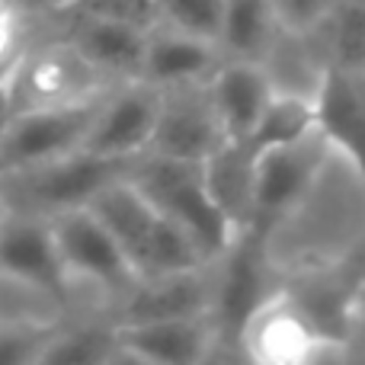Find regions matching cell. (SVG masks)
I'll return each instance as SVG.
<instances>
[{"mask_svg": "<svg viewBox=\"0 0 365 365\" xmlns=\"http://www.w3.org/2000/svg\"><path fill=\"white\" fill-rule=\"evenodd\" d=\"M87 208L106 225V231L122 247L138 279L199 269L212 263L192 234L173 218H167L164 212H158L145 199V192L128 180V173L100 189Z\"/></svg>", "mask_w": 365, "mask_h": 365, "instance_id": "1", "label": "cell"}, {"mask_svg": "<svg viewBox=\"0 0 365 365\" xmlns=\"http://www.w3.org/2000/svg\"><path fill=\"white\" fill-rule=\"evenodd\" d=\"M128 180L145 192V199L158 212L186 227L208 259H218L237 234L225 218V212L215 205L205 177H202V164L195 160H173L145 151L132 160Z\"/></svg>", "mask_w": 365, "mask_h": 365, "instance_id": "2", "label": "cell"}, {"mask_svg": "<svg viewBox=\"0 0 365 365\" xmlns=\"http://www.w3.org/2000/svg\"><path fill=\"white\" fill-rule=\"evenodd\" d=\"M132 160L100 158V154H90L81 148V151L64 154L58 160L0 173V199L13 212L51 218V215H61L68 208L90 205L100 189L125 177Z\"/></svg>", "mask_w": 365, "mask_h": 365, "instance_id": "3", "label": "cell"}, {"mask_svg": "<svg viewBox=\"0 0 365 365\" xmlns=\"http://www.w3.org/2000/svg\"><path fill=\"white\" fill-rule=\"evenodd\" d=\"M334 148L317 128L314 135L295 141V145L269 148L257 154V170H253V218L250 231L269 237V231L292 215L304 202V195L314 189L327 158Z\"/></svg>", "mask_w": 365, "mask_h": 365, "instance_id": "4", "label": "cell"}, {"mask_svg": "<svg viewBox=\"0 0 365 365\" xmlns=\"http://www.w3.org/2000/svg\"><path fill=\"white\" fill-rule=\"evenodd\" d=\"M103 96L106 93L81 103H64V106H36L13 113L0 138V173L23 170V167H36L81 151L100 113Z\"/></svg>", "mask_w": 365, "mask_h": 365, "instance_id": "5", "label": "cell"}, {"mask_svg": "<svg viewBox=\"0 0 365 365\" xmlns=\"http://www.w3.org/2000/svg\"><path fill=\"white\" fill-rule=\"evenodd\" d=\"M109 81L74 48V42H51L26 48L10 77L13 113L36 106H64L106 93Z\"/></svg>", "mask_w": 365, "mask_h": 365, "instance_id": "6", "label": "cell"}, {"mask_svg": "<svg viewBox=\"0 0 365 365\" xmlns=\"http://www.w3.org/2000/svg\"><path fill=\"white\" fill-rule=\"evenodd\" d=\"M48 221L55 231L64 272L71 279V289L77 282H87L100 292H109V295H128V289L138 282V272L132 269L128 257L106 231V225L87 205L51 215Z\"/></svg>", "mask_w": 365, "mask_h": 365, "instance_id": "7", "label": "cell"}, {"mask_svg": "<svg viewBox=\"0 0 365 365\" xmlns=\"http://www.w3.org/2000/svg\"><path fill=\"white\" fill-rule=\"evenodd\" d=\"M218 259H225V269L212 285L208 321L215 327V340L237 343L247 317L276 292L269 282L266 237L244 227L234 234V240Z\"/></svg>", "mask_w": 365, "mask_h": 365, "instance_id": "8", "label": "cell"}, {"mask_svg": "<svg viewBox=\"0 0 365 365\" xmlns=\"http://www.w3.org/2000/svg\"><path fill=\"white\" fill-rule=\"evenodd\" d=\"M240 346L250 359L269 365H295L321 359L324 346H334L330 334L311 317V311L298 302V295L276 289L240 330Z\"/></svg>", "mask_w": 365, "mask_h": 365, "instance_id": "9", "label": "cell"}, {"mask_svg": "<svg viewBox=\"0 0 365 365\" xmlns=\"http://www.w3.org/2000/svg\"><path fill=\"white\" fill-rule=\"evenodd\" d=\"M0 276L55 302L71 295V279L64 272L48 218L13 208L6 212V218L0 221Z\"/></svg>", "mask_w": 365, "mask_h": 365, "instance_id": "10", "label": "cell"}, {"mask_svg": "<svg viewBox=\"0 0 365 365\" xmlns=\"http://www.w3.org/2000/svg\"><path fill=\"white\" fill-rule=\"evenodd\" d=\"M160 115V90L145 81H122L109 87L100 103L93 125L87 132L83 151L100 158L132 160L148 151L154 125Z\"/></svg>", "mask_w": 365, "mask_h": 365, "instance_id": "11", "label": "cell"}, {"mask_svg": "<svg viewBox=\"0 0 365 365\" xmlns=\"http://www.w3.org/2000/svg\"><path fill=\"white\" fill-rule=\"evenodd\" d=\"M119 359L151 365H192L208 359L215 327L208 314L189 317H148V321H115Z\"/></svg>", "mask_w": 365, "mask_h": 365, "instance_id": "12", "label": "cell"}, {"mask_svg": "<svg viewBox=\"0 0 365 365\" xmlns=\"http://www.w3.org/2000/svg\"><path fill=\"white\" fill-rule=\"evenodd\" d=\"M225 141L215 109L208 103L205 83L160 90V115L148 151L173 160H202Z\"/></svg>", "mask_w": 365, "mask_h": 365, "instance_id": "13", "label": "cell"}, {"mask_svg": "<svg viewBox=\"0 0 365 365\" xmlns=\"http://www.w3.org/2000/svg\"><path fill=\"white\" fill-rule=\"evenodd\" d=\"M317 128L334 148V154L353 164L365 186V68H334L324 71L314 93Z\"/></svg>", "mask_w": 365, "mask_h": 365, "instance_id": "14", "label": "cell"}, {"mask_svg": "<svg viewBox=\"0 0 365 365\" xmlns=\"http://www.w3.org/2000/svg\"><path fill=\"white\" fill-rule=\"evenodd\" d=\"M205 93L225 141H240L244 145L276 90H272L269 74L263 71L259 61L227 58V61H218V68L205 81Z\"/></svg>", "mask_w": 365, "mask_h": 365, "instance_id": "15", "label": "cell"}, {"mask_svg": "<svg viewBox=\"0 0 365 365\" xmlns=\"http://www.w3.org/2000/svg\"><path fill=\"white\" fill-rule=\"evenodd\" d=\"M218 45L208 38L189 36L173 26H151L148 32L145 64H141V81L158 90L189 87V83H205L212 71L218 68Z\"/></svg>", "mask_w": 365, "mask_h": 365, "instance_id": "16", "label": "cell"}, {"mask_svg": "<svg viewBox=\"0 0 365 365\" xmlns=\"http://www.w3.org/2000/svg\"><path fill=\"white\" fill-rule=\"evenodd\" d=\"M148 32L151 29H141V26H132V23H119V19L77 13L71 42H74V48L81 51L106 81L122 83V81H141Z\"/></svg>", "mask_w": 365, "mask_h": 365, "instance_id": "17", "label": "cell"}, {"mask_svg": "<svg viewBox=\"0 0 365 365\" xmlns=\"http://www.w3.org/2000/svg\"><path fill=\"white\" fill-rule=\"evenodd\" d=\"M205 266L164 276H145L122 298L119 321H148V317H189L208 314L212 308V282L205 279Z\"/></svg>", "mask_w": 365, "mask_h": 365, "instance_id": "18", "label": "cell"}, {"mask_svg": "<svg viewBox=\"0 0 365 365\" xmlns=\"http://www.w3.org/2000/svg\"><path fill=\"white\" fill-rule=\"evenodd\" d=\"M253 170H257V154L240 141H221L202 160V177H205L208 192H212L215 205L225 212V218L234 225V231L250 227Z\"/></svg>", "mask_w": 365, "mask_h": 365, "instance_id": "19", "label": "cell"}, {"mask_svg": "<svg viewBox=\"0 0 365 365\" xmlns=\"http://www.w3.org/2000/svg\"><path fill=\"white\" fill-rule=\"evenodd\" d=\"M272 0H225L218 48L227 58H259L269 51L272 29H276Z\"/></svg>", "mask_w": 365, "mask_h": 365, "instance_id": "20", "label": "cell"}, {"mask_svg": "<svg viewBox=\"0 0 365 365\" xmlns=\"http://www.w3.org/2000/svg\"><path fill=\"white\" fill-rule=\"evenodd\" d=\"M314 132H317L314 96L304 100V96H292V93H272L244 145L253 154H259V151H269V148L295 145V141L308 138Z\"/></svg>", "mask_w": 365, "mask_h": 365, "instance_id": "21", "label": "cell"}, {"mask_svg": "<svg viewBox=\"0 0 365 365\" xmlns=\"http://www.w3.org/2000/svg\"><path fill=\"white\" fill-rule=\"evenodd\" d=\"M119 343L113 327H74L55 330L45 349L38 353V362L51 365H90V362H115Z\"/></svg>", "mask_w": 365, "mask_h": 365, "instance_id": "22", "label": "cell"}, {"mask_svg": "<svg viewBox=\"0 0 365 365\" xmlns=\"http://www.w3.org/2000/svg\"><path fill=\"white\" fill-rule=\"evenodd\" d=\"M225 0H158V23L218 45Z\"/></svg>", "mask_w": 365, "mask_h": 365, "instance_id": "23", "label": "cell"}, {"mask_svg": "<svg viewBox=\"0 0 365 365\" xmlns=\"http://www.w3.org/2000/svg\"><path fill=\"white\" fill-rule=\"evenodd\" d=\"M51 327H0V365H36L51 340Z\"/></svg>", "mask_w": 365, "mask_h": 365, "instance_id": "24", "label": "cell"}, {"mask_svg": "<svg viewBox=\"0 0 365 365\" xmlns=\"http://www.w3.org/2000/svg\"><path fill=\"white\" fill-rule=\"evenodd\" d=\"M74 13L119 19V23L141 26V29L158 26V0H81Z\"/></svg>", "mask_w": 365, "mask_h": 365, "instance_id": "25", "label": "cell"}, {"mask_svg": "<svg viewBox=\"0 0 365 365\" xmlns=\"http://www.w3.org/2000/svg\"><path fill=\"white\" fill-rule=\"evenodd\" d=\"M324 6L327 0H272L276 23L292 32H308L324 16Z\"/></svg>", "mask_w": 365, "mask_h": 365, "instance_id": "26", "label": "cell"}, {"mask_svg": "<svg viewBox=\"0 0 365 365\" xmlns=\"http://www.w3.org/2000/svg\"><path fill=\"white\" fill-rule=\"evenodd\" d=\"M26 48H29V45L23 42V29H13V32H6V36H0V83H10L16 64L23 61Z\"/></svg>", "mask_w": 365, "mask_h": 365, "instance_id": "27", "label": "cell"}, {"mask_svg": "<svg viewBox=\"0 0 365 365\" xmlns=\"http://www.w3.org/2000/svg\"><path fill=\"white\" fill-rule=\"evenodd\" d=\"M23 23H26V13L19 6V0H0V36H6L13 29H23Z\"/></svg>", "mask_w": 365, "mask_h": 365, "instance_id": "28", "label": "cell"}, {"mask_svg": "<svg viewBox=\"0 0 365 365\" xmlns=\"http://www.w3.org/2000/svg\"><path fill=\"white\" fill-rule=\"evenodd\" d=\"M81 0H19L23 13H64V10H74Z\"/></svg>", "mask_w": 365, "mask_h": 365, "instance_id": "29", "label": "cell"}, {"mask_svg": "<svg viewBox=\"0 0 365 365\" xmlns=\"http://www.w3.org/2000/svg\"><path fill=\"white\" fill-rule=\"evenodd\" d=\"M349 327H356V334L365 340V279L359 289L353 292V304H349Z\"/></svg>", "mask_w": 365, "mask_h": 365, "instance_id": "30", "label": "cell"}, {"mask_svg": "<svg viewBox=\"0 0 365 365\" xmlns=\"http://www.w3.org/2000/svg\"><path fill=\"white\" fill-rule=\"evenodd\" d=\"M13 119V100H10V83H0V138H4L6 125Z\"/></svg>", "mask_w": 365, "mask_h": 365, "instance_id": "31", "label": "cell"}, {"mask_svg": "<svg viewBox=\"0 0 365 365\" xmlns=\"http://www.w3.org/2000/svg\"><path fill=\"white\" fill-rule=\"evenodd\" d=\"M6 212H10V205H6V202H4V199H0V221H4V218H6Z\"/></svg>", "mask_w": 365, "mask_h": 365, "instance_id": "32", "label": "cell"}, {"mask_svg": "<svg viewBox=\"0 0 365 365\" xmlns=\"http://www.w3.org/2000/svg\"><path fill=\"white\" fill-rule=\"evenodd\" d=\"M359 6H362V10H365V0H359Z\"/></svg>", "mask_w": 365, "mask_h": 365, "instance_id": "33", "label": "cell"}, {"mask_svg": "<svg viewBox=\"0 0 365 365\" xmlns=\"http://www.w3.org/2000/svg\"><path fill=\"white\" fill-rule=\"evenodd\" d=\"M362 279H365V276H362Z\"/></svg>", "mask_w": 365, "mask_h": 365, "instance_id": "34", "label": "cell"}]
</instances>
